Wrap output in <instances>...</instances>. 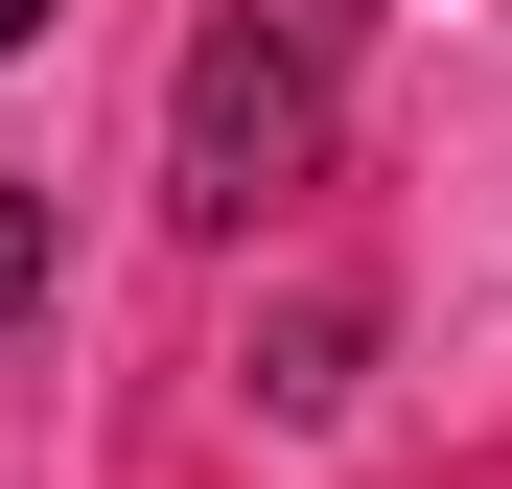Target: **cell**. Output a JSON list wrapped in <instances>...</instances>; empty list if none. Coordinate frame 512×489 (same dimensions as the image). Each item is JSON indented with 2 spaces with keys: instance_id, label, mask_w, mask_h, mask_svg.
Returning <instances> with one entry per match:
<instances>
[{
  "instance_id": "obj_1",
  "label": "cell",
  "mask_w": 512,
  "mask_h": 489,
  "mask_svg": "<svg viewBox=\"0 0 512 489\" xmlns=\"http://www.w3.org/2000/svg\"><path fill=\"white\" fill-rule=\"evenodd\" d=\"M350 24H373V0H210V24H187V94H163V210H187V233H256L326 163Z\"/></svg>"
},
{
  "instance_id": "obj_2",
  "label": "cell",
  "mask_w": 512,
  "mask_h": 489,
  "mask_svg": "<svg viewBox=\"0 0 512 489\" xmlns=\"http://www.w3.org/2000/svg\"><path fill=\"white\" fill-rule=\"evenodd\" d=\"M47 257H70V210H47V187H0V350L47 326Z\"/></svg>"
},
{
  "instance_id": "obj_3",
  "label": "cell",
  "mask_w": 512,
  "mask_h": 489,
  "mask_svg": "<svg viewBox=\"0 0 512 489\" xmlns=\"http://www.w3.org/2000/svg\"><path fill=\"white\" fill-rule=\"evenodd\" d=\"M47 24H70V0H0V47H47Z\"/></svg>"
}]
</instances>
